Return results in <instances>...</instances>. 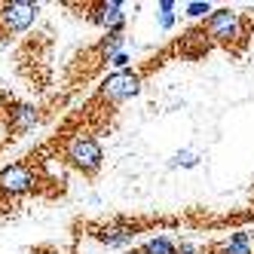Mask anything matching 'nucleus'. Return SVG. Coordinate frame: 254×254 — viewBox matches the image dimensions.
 <instances>
[{"label":"nucleus","mask_w":254,"mask_h":254,"mask_svg":"<svg viewBox=\"0 0 254 254\" xmlns=\"http://www.w3.org/2000/svg\"><path fill=\"white\" fill-rule=\"evenodd\" d=\"M123 43H126V34H104L101 43H98V52L111 62L117 52H123Z\"/></svg>","instance_id":"9b49d317"},{"label":"nucleus","mask_w":254,"mask_h":254,"mask_svg":"<svg viewBox=\"0 0 254 254\" xmlns=\"http://www.w3.org/2000/svg\"><path fill=\"white\" fill-rule=\"evenodd\" d=\"M111 64H114L117 70H129V64H132V59H129V52H126V49H123V52H117V56L111 59Z\"/></svg>","instance_id":"2eb2a0df"},{"label":"nucleus","mask_w":254,"mask_h":254,"mask_svg":"<svg viewBox=\"0 0 254 254\" xmlns=\"http://www.w3.org/2000/svg\"><path fill=\"white\" fill-rule=\"evenodd\" d=\"M205 34H208V40L214 43H236L242 37V19H239V12L224 6V9H211V15L205 19Z\"/></svg>","instance_id":"20e7f679"},{"label":"nucleus","mask_w":254,"mask_h":254,"mask_svg":"<svg viewBox=\"0 0 254 254\" xmlns=\"http://www.w3.org/2000/svg\"><path fill=\"white\" fill-rule=\"evenodd\" d=\"M132 254H141V251H132Z\"/></svg>","instance_id":"f3484780"},{"label":"nucleus","mask_w":254,"mask_h":254,"mask_svg":"<svg viewBox=\"0 0 254 254\" xmlns=\"http://www.w3.org/2000/svg\"><path fill=\"white\" fill-rule=\"evenodd\" d=\"M178 254H205V251H202V245H196V242H181Z\"/></svg>","instance_id":"dca6fc26"},{"label":"nucleus","mask_w":254,"mask_h":254,"mask_svg":"<svg viewBox=\"0 0 254 254\" xmlns=\"http://www.w3.org/2000/svg\"><path fill=\"white\" fill-rule=\"evenodd\" d=\"M199 162V156L196 153H190V150H181V153H175L172 156V166H184V169H193Z\"/></svg>","instance_id":"4468645a"},{"label":"nucleus","mask_w":254,"mask_h":254,"mask_svg":"<svg viewBox=\"0 0 254 254\" xmlns=\"http://www.w3.org/2000/svg\"><path fill=\"white\" fill-rule=\"evenodd\" d=\"M211 254H254V239H251V233L236 230V233L227 236L224 242H217L211 248Z\"/></svg>","instance_id":"1a4fd4ad"},{"label":"nucleus","mask_w":254,"mask_h":254,"mask_svg":"<svg viewBox=\"0 0 254 254\" xmlns=\"http://www.w3.org/2000/svg\"><path fill=\"white\" fill-rule=\"evenodd\" d=\"M184 15H187V19H208V15H211V3H187Z\"/></svg>","instance_id":"ddd939ff"},{"label":"nucleus","mask_w":254,"mask_h":254,"mask_svg":"<svg viewBox=\"0 0 254 254\" xmlns=\"http://www.w3.org/2000/svg\"><path fill=\"white\" fill-rule=\"evenodd\" d=\"M37 123H40V111H37L34 104H12V107H9V129H12L15 135L31 132Z\"/></svg>","instance_id":"6e6552de"},{"label":"nucleus","mask_w":254,"mask_h":254,"mask_svg":"<svg viewBox=\"0 0 254 254\" xmlns=\"http://www.w3.org/2000/svg\"><path fill=\"white\" fill-rule=\"evenodd\" d=\"M64 159H67V166H74L80 175L92 178V175H98V169H101L104 153H101V144H98L95 135L77 132V135H70L67 144H64Z\"/></svg>","instance_id":"f257e3e1"},{"label":"nucleus","mask_w":254,"mask_h":254,"mask_svg":"<svg viewBox=\"0 0 254 254\" xmlns=\"http://www.w3.org/2000/svg\"><path fill=\"white\" fill-rule=\"evenodd\" d=\"M40 15V6L31 3V0H15V3L0 6V28L3 34H22L28 31Z\"/></svg>","instance_id":"39448f33"},{"label":"nucleus","mask_w":254,"mask_h":254,"mask_svg":"<svg viewBox=\"0 0 254 254\" xmlns=\"http://www.w3.org/2000/svg\"><path fill=\"white\" fill-rule=\"evenodd\" d=\"M175 9H178L175 0H159L156 3V15H159V28L162 31H169L175 25Z\"/></svg>","instance_id":"f8f14e48"},{"label":"nucleus","mask_w":254,"mask_h":254,"mask_svg":"<svg viewBox=\"0 0 254 254\" xmlns=\"http://www.w3.org/2000/svg\"><path fill=\"white\" fill-rule=\"evenodd\" d=\"M141 92V74L135 70H114V74H107L98 86V98L101 101H111V104H120V101H129Z\"/></svg>","instance_id":"7ed1b4c3"},{"label":"nucleus","mask_w":254,"mask_h":254,"mask_svg":"<svg viewBox=\"0 0 254 254\" xmlns=\"http://www.w3.org/2000/svg\"><path fill=\"white\" fill-rule=\"evenodd\" d=\"M37 187H40V175L28 162H12V166L0 169V196L15 199V196H25Z\"/></svg>","instance_id":"f03ea898"},{"label":"nucleus","mask_w":254,"mask_h":254,"mask_svg":"<svg viewBox=\"0 0 254 254\" xmlns=\"http://www.w3.org/2000/svg\"><path fill=\"white\" fill-rule=\"evenodd\" d=\"M92 236H95V242H101L107 248H129L138 236V227L135 224H120V221L117 224H101V227L92 230Z\"/></svg>","instance_id":"0eeeda50"},{"label":"nucleus","mask_w":254,"mask_h":254,"mask_svg":"<svg viewBox=\"0 0 254 254\" xmlns=\"http://www.w3.org/2000/svg\"><path fill=\"white\" fill-rule=\"evenodd\" d=\"M104 34H123L126 28V6L117 3V0H104V3L92 6V15H89Z\"/></svg>","instance_id":"423d86ee"},{"label":"nucleus","mask_w":254,"mask_h":254,"mask_svg":"<svg viewBox=\"0 0 254 254\" xmlns=\"http://www.w3.org/2000/svg\"><path fill=\"white\" fill-rule=\"evenodd\" d=\"M141 254H178V245L169 236H150V239L141 245Z\"/></svg>","instance_id":"9d476101"}]
</instances>
